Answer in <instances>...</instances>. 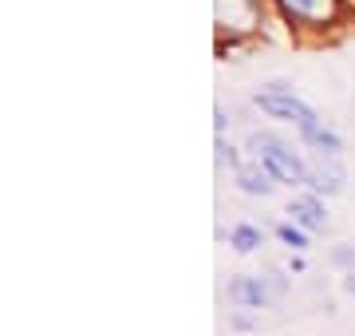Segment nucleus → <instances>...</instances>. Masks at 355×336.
Instances as JSON below:
<instances>
[{
	"label": "nucleus",
	"instance_id": "11",
	"mask_svg": "<svg viewBox=\"0 0 355 336\" xmlns=\"http://www.w3.org/2000/svg\"><path fill=\"white\" fill-rule=\"evenodd\" d=\"M214 151H217V167H233V170L241 167V162H237V151H233V146L225 142V135H217Z\"/></svg>",
	"mask_w": 355,
	"mask_h": 336
},
{
	"label": "nucleus",
	"instance_id": "8",
	"mask_svg": "<svg viewBox=\"0 0 355 336\" xmlns=\"http://www.w3.org/2000/svg\"><path fill=\"white\" fill-rule=\"evenodd\" d=\"M288 214L296 226H304V230H328V210L320 202V194H300L288 202Z\"/></svg>",
	"mask_w": 355,
	"mask_h": 336
},
{
	"label": "nucleus",
	"instance_id": "15",
	"mask_svg": "<svg viewBox=\"0 0 355 336\" xmlns=\"http://www.w3.org/2000/svg\"><path fill=\"white\" fill-rule=\"evenodd\" d=\"M343 289H347V293H355V273H347V277H343Z\"/></svg>",
	"mask_w": 355,
	"mask_h": 336
},
{
	"label": "nucleus",
	"instance_id": "1",
	"mask_svg": "<svg viewBox=\"0 0 355 336\" xmlns=\"http://www.w3.org/2000/svg\"><path fill=\"white\" fill-rule=\"evenodd\" d=\"M253 103L261 107L265 115L292 123V127L300 131V139H304L316 155H331V158L343 155V139L328 127V123H320V115L300 99V95H292V87H284V83H268L265 91H257L253 95Z\"/></svg>",
	"mask_w": 355,
	"mask_h": 336
},
{
	"label": "nucleus",
	"instance_id": "12",
	"mask_svg": "<svg viewBox=\"0 0 355 336\" xmlns=\"http://www.w3.org/2000/svg\"><path fill=\"white\" fill-rule=\"evenodd\" d=\"M225 127H229V119H225V107L217 103V107H214V131H217V135H225Z\"/></svg>",
	"mask_w": 355,
	"mask_h": 336
},
{
	"label": "nucleus",
	"instance_id": "14",
	"mask_svg": "<svg viewBox=\"0 0 355 336\" xmlns=\"http://www.w3.org/2000/svg\"><path fill=\"white\" fill-rule=\"evenodd\" d=\"M331 261H340V265H347V261H355V253H352V249H336V253H331Z\"/></svg>",
	"mask_w": 355,
	"mask_h": 336
},
{
	"label": "nucleus",
	"instance_id": "10",
	"mask_svg": "<svg viewBox=\"0 0 355 336\" xmlns=\"http://www.w3.org/2000/svg\"><path fill=\"white\" fill-rule=\"evenodd\" d=\"M277 237H280L288 249H296V253H300V249H308V230H304V226H296V221H280V226H277Z\"/></svg>",
	"mask_w": 355,
	"mask_h": 336
},
{
	"label": "nucleus",
	"instance_id": "13",
	"mask_svg": "<svg viewBox=\"0 0 355 336\" xmlns=\"http://www.w3.org/2000/svg\"><path fill=\"white\" fill-rule=\"evenodd\" d=\"M229 324H233V328H241V333H249V328H257V321H253V317H245V312H237V317H233Z\"/></svg>",
	"mask_w": 355,
	"mask_h": 336
},
{
	"label": "nucleus",
	"instance_id": "9",
	"mask_svg": "<svg viewBox=\"0 0 355 336\" xmlns=\"http://www.w3.org/2000/svg\"><path fill=\"white\" fill-rule=\"evenodd\" d=\"M229 246L237 249V253H257V249L265 246V230L241 221V226H233V233H229Z\"/></svg>",
	"mask_w": 355,
	"mask_h": 336
},
{
	"label": "nucleus",
	"instance_id": "6",
	"mask_svg": "<svg viewBox=\"0 0 355 336\" xmlns=\"http://www.w3.org/2000/svg\"><path fill=\"white\" fill-rule=\"evenodd\" d=\"M229 301L241 305V309H265L268 301H277V297H272L265 277H233L229 281Z\"/></svg>",
	"mask_w": 355,
	"mask_h": 336
},
{
	"label": "nucleus",
	"instance_id": "7",
	"mask_svg": "<svg viewBox=\"0 0 355 336\" xmlns=\"http://www.w3.org/2000/svg\"><path fill=\"white\" fill-rule=\"evenodd\" d=\"M233 182H237V190H241V194H249V198H268L272 190H277V178H272V174H268L257 158L233 170Z\"/></svg>",
	"mask_w": 355,
	"mask_h": 336
},
{
	"label": "nucleus",
	"instance_id": "5",
	"mask_svg": "<svg viewBox=\"0 0 355 336\" xmlns=\"http://www.w3.org/2000/svg\"><path fill=\"white\" fill-rule=\"evenodd\" d=\"M304 186H312V194H340V190H343L340 158L320 155L316 162H308V182H304Z\"/></svg>",
	"mask_w": 355,
	"mask_h": 336
},
{
	"label": "nucleus",
	"instance_id": "4",
	"mask_svg": "<svg viewBox=\"0 0 355 336\" xmlns=\"http://www.w3.org/2000/svg\"><path fill=\"white\" fill-rule=\"evenodd\" d=\"M277 8L284 24L300 32H324L343 20V0H277Z\"/></svg>",
	"mask_w": 355,
	"mask_h": 336
},
{
	"label": "nucleus",
	"instance_id": "3",
	"mask_svg": "<svg viewBox=\"0 0 355 336\" xmlns=\"http://www.w3.org/2000/svg\"><path fill=\"white\" fill-rule=\"evenodd\" d=\"M265 20L261 0H214V24H217V48L237 44V40L253 36Z\"/></svg>",
	"mask_w": 355,
	"mask_h": 336
},
{
	"label": "nucleus",
	"instance_id": "2",
	"mask_svg": "<svg viewBox=\"0 0 355 336\" xmlns=\"http://www.w3.org/2000/svg\"><path fill=\"white\" fill-rule=\"evenodd\" d=\"M245 146L253 151V158L277 182H288V186H304V182H308V162L292 151L288 139H280L277 131H253Z\"/></svg>",
	"mask_w": 355,
	"mask_h": 336
}]
</instances>
